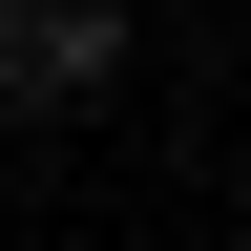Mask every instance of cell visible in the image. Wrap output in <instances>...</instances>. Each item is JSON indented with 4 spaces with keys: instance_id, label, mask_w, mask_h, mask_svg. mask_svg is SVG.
I'll use <instances>...</instances> for the list:
<instances>
[{
    "instance_id": "6da1fadb",
    "label": "cell",
    "mask_w": 251,
    "mask_h": 251,
    "mask_svg": "<svg viewBox=\"0 0 251 251\" xmlns=\"http://www.w3.org/2000/svg\"><path fill=\"white\" fill-rule=\"evenodd\" d=\"M126 105V0H0V126Z\"/></svg>"
}]
</instances>
